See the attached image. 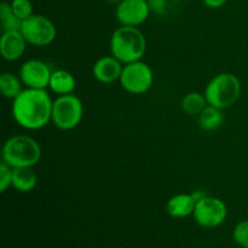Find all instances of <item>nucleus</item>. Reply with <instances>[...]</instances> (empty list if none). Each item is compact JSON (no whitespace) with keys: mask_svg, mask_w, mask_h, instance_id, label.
Instances as JSON below:
<instances>
[{"mask_svg":"<svg viewBox=\"0 0 248 248\" xmlns=\"http://www.w3.org/2000/svg\"><path fill=\"white\" fill-rule=\"evenodd\" d=\"M52 104L46 90L26 89L14 99L12 115L21 127L39 130L51 121Z\"/></svg>","mask_w":248,"mask_h":248,"instance_id":"obj_1","label":"nucleus"},{"mask_svg":"<svg viewBox=\"0 0 248 248\" xmlns=\"http://www.w3.org/2000/svg\"><path fill=\"white\" fill-rule=\"evenodd\" d=\"M147 50V40L137 27L121 26L113 33L110 39L111 56L121 63L140 61Z\"/></svg>","mask_w":248,"mask_h":248,"instance_id":"obj_2","label":"nucleus"},{"mask_svg":"<svg viewBox=\"0 0 248 248\" xmlns=\"http://www.w3.org/2000/svg\"><path fill=\"white\" fill-rule=\"evenodd\" d=\"M41 148L29 136L17 135L10 137L2 147V161L12 169L33 167L40 161Z\"/></svg>","mask_w":248,"mask_h":248,"instance_id":"obj_3","label":"nucleus"},{"mask_svg":"<svg viewBox=\"0 0 248 248\" xmlns=\"http://www.w3.org/2000/svg\"><path fill=\"white\" fill-rule=\"evenodd\" d=\"M241 82L232 73H220L208 82L205 97L208 106L218 109H227L239 99L241 94Z\"/></svg>","mask_w":248,"mask_h":248,"instance_id":"obj_4","label":"nucleus"},{"mask_svg":"<svg viewBox=\"0 0 248 248\" xmlns=\"http://www.w3.org/2000/svg\"><path fill=\"white\" fill-rule=\"evenodd\" d=\"M84 114L81 101L74 94H63L56 98L52 104L51 121L60 130H73L80 124Z\"/></svg>","mask_w":248,"mask_h":248,"instance_id":"obj_5","label":"nucleus"},{"mask_svg":"<svg viewBox=\"0 0 248 248\" xmlns=\"http://www.w3.org/2000/svg\"><path fill=\"white\" fill-rule=\"evenodd\" d=\"M153 82H154V75L152 68L142 61L128 63L123 68L120 84L128 93H145L149 91Z\"/></svg>","mask_w":248,"mask_h":248,"instance_id":"obj_6","label":"nucleus"},{"mask_svg":"<svg viewBox=\"0 0 248 248\" xmlns=\"http://www.w3.org/2000/svg\"><path fill=\"white\" fill-rule=\"evenodd\" d=\"M21 33L23 34L27 43L34 46H47L55 40L56 27L47 17L43 15H31L22 21Z\"/></svg>","mask_w":248,"mask_h":248,"instance_id":"obj_7","label":"nucleus"},{"mask_svg":"<svg viewBox=\"0 0 248 248\" xmlns=\"http://www.w3.org/2000/svg\"><path fill=\"white\" fill-rule=\"evenodd\" d=\"M193 216L200 227L213 229L225 222L228 208L220 199L206 195L196 202Z\"/></svg>","mask_w":248,"mask_h":248,"instance_id":"obj_8","label":"nucleus"},{"mask_svg":"<svg viewBox=\"0 0 248 248\" xmlns=\"http://www.w3.org/2000/svg\"><path fill=\"white\" fill-rule=\"evenodd\" d=\"M147 0H121L115 10V17L121 26L137 27L145 22L150 14Z\"/></svg>","mask_w":248,"mask_h":248,"instance_id":"obj_9","label":"nucleus"},{"mask_svg":"<svg viewBox=\"0 0 248 248\" xmlns=\"http://www.w3.org/2000/svg\"><path fill=\"white\" fill-rule=\"evenodd\" d=\"M52 72L45 62L39 60L26 61L19 69V78L27 89L46 90Z\"/></svg>","mask_w":248,"mask_h":248,"instance_id":"obj_10","label":"nucleus"},{"mask_svg":"<svg viewBox=\"0 0 248 248\" xmlns=\"http://www.w3.org/2000/svg\"><path fill=\"white\" fill-rule=\"evenodd\" d=\"M27 40L21 31H6L0 38V52L2 58L9 62L19 60L26 51Z\"/></svg>","mask_w":248,"mask_h":248,"instance_id":"obj_11","label":"nucleus"},{"mask_svg":"<svg viewBox=\"0 0 248 248\" xmlns=\"http://www.w3.org/2000/svg\"><path fill=\"white\" fill-rule=\"evenodd\" d=\"M123 65L119 60L114 56H106L102 57L94 63L93 77L103 84H111V82L120 80L123 73Z\"/></svg>","mask_w":248,"mask_h":248,"instance_id":"obj_12","label":"nucleus"},{"mask_svg":"<svg viewBox=\"0 0 248 248\" xmlns=\"http://www.w3.org/2000/svg\"><path fill=\"white\" fill-rule=\"evenodd\" d=\"M195 206L193 194H177L167 201L166 211L173 218H186L193 215Z\"/></svg>","mask_w":248,"mask_h":248,"instance_id":"obj_13","label":"nucleus"},{"mask_svg":"<svg viewBox=\"0 0 248 248\" xmlns=\"http://www.w3.org/2000/svg\"><path fill=\"white\" fill-rule=\"evenodd\" d=\"M48 87L52 92L63 96V94H69L75 89V78L72 73L64 69H58L52 72L50 78V84Z\"/></svg>","mask_w":248,"mask_h":248,"instance_id":"obj_14","label":"nucleus"},{"mask_svg":"<svg viewBox=\"0 0 248 248\" xmlns=\"http://www.w3.org/2000/svg\"><path fill=\"white\" fill-rule=\"evenodd\" d=\"M38 183V177L31 167H17L12 172V186L21 193H29Z\"/></svg>","mask_w":248,"mask_h":248,"instance_id":"obj_15","label":"nucleus"},{"mask_svg":"<svg viewBox=\"0 0 248 248\" xmlns=\"http://www.w3.org/2000/svg\"><path fill=\"white\" fill-rule=\"evenodd\" d=\"M224 121V115L222 109L215 108L212 106H207L199 115V125L205 131H213L220 127Z\"/></svg>","mask_w":248,"mask_h":248,"instance_id":"obj_16","label":"nucleus"},{"mask_svg":"<svg viewBox=\"0 0 248 248\" xmlns=\"http://www.w3.org/2000/svg\"><path fill=\"white\" fill-rule=\"evenodd\" d=\"M208 106L205 94L199 92H189L182 98L181 107L188 115H200L201 111Z\"/></svg>","mask_w":248,"mask_h":248,"instance_id":"obj_17","label":"nucleus"},{"mask_svg":"<svg viewBox=\"0 0 248 248\" xmlns=\"http://www.w3.org/2000/svg\"><path fill=\"white\" fill-rule=\"evenodd\" d=\"M22 80L21 78H17L16 75L11 73H2L0 77V91L5 98L15 99L23 90H22Z\"/></svg>","mask_w":248,"mask_h":248,"instance_id":"obj_18","label":"nucleus"},{"mask_svg":"<svg viewBox=\"0 0 248 248\" xmlns=\"http://www.w3.org/2000/svg\"><path fill=\"white\" fill-rule=\"evenodd\" d=\"M0 24H1L2 33L21 31L22 19H19L15 15L11 9V5L6 1H2L0 4Z\"/></svg>","mask_w":248,"mask_h":248,"instance_id":"obj_19","label":"nucleus"},{"mask_svg":"<svg viewBox=\"0 0 248 248\" xmlns=\"http://www.w3.org/2000/svg\"><path fill=\"white\" fill-rule=\"evenodd\" d=\"M12 11L22 21L27 19L33 15V5L31 0H12L10 2Z\"/></svg>","mask_w":248,"mask_h":248,"instance_id":"obj_20","label":"nucleus"},{"mask_svg":"<svg viewBox=\"0 0 248 248\" xmlns=\"http://www.w3.org/2000/svg\"><path fill=\"white\" fill-rule=\"evenodd\" d=\"M232 237L240 247L248 248V219L242 220L235 225Z\"/></svg>","mask_w":248,"mask_h":248,"instance_id":"obj_21","label":"nucleus"},{"mask_svg":"<svg viewBox=\"0 0 248 248\" xmlns=\"http://www.w3.org/2000/svg\"><path fill=\"white\" fill-rule=\"evenodd\" d=\"M12 172L14 169L6 164V162L1 161L0 164V191L5 193L7 188L12 186Z\"/></svg>","mask_w":248,"mask_h":248,"instance_id":"obj_22","label":"nucleus"},{"mask_svg":"<svg viewBox=\"0 0 248 248\" xmlns=\"http://www.w3.org/2000/svg\"><path fill=\"white\" fill-rule=\"evenodd\" d=\"M150 7V11L159 16H164L167 14L169 9V0H147Z\"/></svg>","mask_w":248,"mask_h":248,"instance_id":"obj_23","label":"nucleus"},{"mask_svg":"<svg viewBox=\"0 0 248 248\" xmlns=\"http://www.w3.org/2000/svg\"><path fill=\"white\" fill-rule=\"evenodd\" d=\"M203 4L207 5L208 7H212V9H218V7H222L223 5L227 2V0H202Z\"/></svg>","mask_w":248,"mask_h":248,"instance_id":"obj_24","label":"nucleus"},{"mask_svg":"<svg viewBox=\"0 0 248 248\" xmlns=\"http://www.w3.org/2000/svg\"><path fill=\"white\" fill-rule=\"evenodd\" d=\"M107 1H110V2H120L121 0H107Z\"/></svg>","mask_w":248,"mask_h":248,"instance_id":"obj_25","label":"nucleus"}]
</instances>
